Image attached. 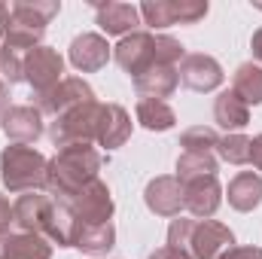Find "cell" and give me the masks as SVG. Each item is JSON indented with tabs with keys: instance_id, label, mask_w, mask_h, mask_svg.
<instances>
[{
	"instance_id": "obj_19",
	"label": "cell",
	"mask_w": 262,
	"mask_h": 259,
	"mask_svg": "<svg viewBox=\"0 0 262 259\" xmlns=\"http://www.w3.org/2000/svg\"><path fill=\"white\" fill-rule=\"evenodd\" d=\"M131 137V116L119 104H104L101 110V125H98V146L116 149Z\"/></svg>"
},
{
	"instance_id": "obj_28",
	"label": "cell",
	"mask_w": 262,
	"mask_h": 259,
	"mask_svg": "<svg viewBox=\"0 0 262 259\" xmlns=\"http://www.w3.org/2000/svg\"><path fill=\"white\" fill-rule=\"evenodd\" d=\"M216 143H220L216 131L204 128V125H195V128L183 131V137H180L183 153H216Z\"/></svg>"
},
{
	"instance_id": "obj_11",
	"label": "cell",
	"mask_w": 262,
	"mask_h": 259,
	"mask_svg": "<svg viewBox=\"0 0 262 259\" xmlns=\"http://www.w3.org/2000/svg\"><path fill=\"white\" fill-rule=\"evenodd\" d=\"M220 201H223V186H220L216 174L195 177V180L183 183V207L198 220H210L220 210Z\"/></svg>"
},
{
	"instance_id": "obj_23",
	"label": "cell",
	"mask_w": 262,
	"mask_h": 259,
	"mask_svg": "<svg viewBox=\"0 0 262 259\" xmlns=\"http://www.w3.org/2000/svg\"><path fill=\"white\" fill-rule=\"evenodd\" d=\"M262 201V177L253 171H241L229 180V204L241 213H250Z\"/></svg>"
},
{
	"instance_id": "obj_35",
	"label": "cell",
	"mask_w": 262,
	"mask_h": 259,
	"mask_svg": "<svg viewBox=\"0 0 262 259\" xmlns=\"http://www.w3.org/2000/svg\"><path fill=\"white\" fill-rule=\"evenodd\" d=\"M250 52H253L256 61H262V28L253 34V40H250Z\"/></svg>"
},
{
	"instance_id": "obj_3",
	"label": "cell",
	"mask_w": 262,
	"mask_h": 259,
	"mask_svg": "<svg viewBox=\"0 0 262 259\" xmlns=\"http://www.w3.org/2000/svg\"><path fill=\"white\" fill-rule=\"evenodd\" d=\"M61 3L49 0H18L9 6V18H6V31H3V46L18 49V52H31L34 46H40L46 25L58 15Z\"/></svg>"
},
{
	"instance_id": "obj_17",
	"label": "cell",
	"mask_w": 262,
	"mask_h": 259,
	"mask_svg": "<svg viewBox=\"0 0 262 259\" xmlns=\"http://www.w3.org/2000/svg\"><path fill=\"white\" fill-rule=\"evenodd\" d=\"M95 15H98V25L101 31L113 34V37H128L134 34V28L140 25V6H131V3H95Z\"/></svg>"
},
{
	"instance_id": "obj_33",
	"label": "cell",
	"mask_w": 262,
	"mask_h": 259,
	"mask_svg": "<svg viewBox=\"0 0 262 259\" xmlns=\"http://www.w3.org/2000/svg\"><path fill=\"white\" fill-rule=\"evenodd\" d=\"M220 259H262V250L259 247H232Z\"/></svg>"
},
{
	"instance_id": "obj_20",
	"label": "cell",
	"mask_w": 262,
	"mask_h": 259,
	"mask_svg": "<svg viewBox=\"0 0 262 259\" xmlns=\"http://www.w3.org/2000/svg\"><path fill=\"white\" fill-rule=\"evenodd\" d=\"M82 253H110L116 247V229L113 223H76L73 229V244Z\"/></svg>"
},
{
	"instance_id": "obj_10",
	"label": "cell",
	"mask_w": 262,
	"mask_h": 259,
	"mask_svg": "<svg viewBox=\"0 0 262 259\" xmlns=\"http://www.w3.org/2000/svg\"><path fill=\"white\" fill-rule=\"evenodd\" d=\"M235 235L229 226L216 223V220H198L192 226V238H189V256L192 259H220L226 250H232Z\"/></svg>"
},
{
	"instance_id": "obj_1",
	"label": "cell",
	"mask_w": 262,
	"mask_h": 259,
	"mask_svg": "<svg viewBox=\"0 0 262 259\" xmlns=\"http://www.w3.org/2000/svg\"><path fill=\"white\" fill-rule=\"evenodd\" d=\"M104 159L92 143H76L64 146L55 153V159H49V177H46V189L55 195L58 201H70L82 186H89L92 180H98Z\"/></svg>"
},
{
	"instance_id": "obj_16",
	"label": "cell",
	"mask_w": 262,
	"mask_h": 259,
	"mask_svg": "<svg viewBox=\"0 0 262 259\" xmlns=\"http://www.w3.org/2000/svg\"><path fill=\"white\" fill-rule=\"evenodd\" d=\"M110 61V43L101 34H79L70 43V64L82 73H95Z\"/></svg>"
},
{
	"instance_id": "obj_24",
	"label": "cell",
	"mask_w": 262,
	"mask_h": 259,
	"mask_svg": "<svg viewBox=\"0 0 262 259\" xmlns=\"http://www.w3.org/2000/svg\"><path fill=\"white\" fill-rule=\"evenodd\" d=\"M137 122L146 131H168L177 125V113L171 110L168 101H152V98H140L137 110H134Z\"/></svg>"
},
{
	"instance_id": "obj_32",
	"label": "cell",
	"mask_w": 262,
	"mask_h": 259,
	"mask_svg": "<svg viewBox=\"0 0 262 259\" xmlns=\"http://www.w3.org/2000/svg\"><path fill=\"white\" fill-rule=\"evenodd\" d=\"M149 259H192V256H189V250H180V247L165 244V247L152 250V253H149Z\"/></svg>"
},
{
	"instance_id": "obj_27",
	"label": "cell",
	"mask_w": 262,
	"mask_h": 259,
	"mask_svg": "<svg viewBox=\"0 0 262 259\" xmlns=\"http://www.w3.org/2000/svg\"><path fill=\"white\" fill-rule=\"evenodd\" d=\"M216 153L229 165H250V137H244L241 131L238 134H226V137H220Z\"/></svg>"
},
{
	"instance_id": "obj_9",
	"label": "cell",
	"mask_w": 262,
	"mask_h": 259,
	"mask_svg": "<svg viewBox=\"0 0 262 259\" xmlns=\"http://www.w3.org/2000/svg\"><path fill=\"white\" fill-rule=\"evenodd\" d=\"M64 204L76 217V223H110V217H113V198H110L107 183H101V180H92Z\"/></svg>"
},
{
	"instance_id": "obj_30",
	"label": "cell",
	"mask_w": 262,
	"mask_h": 259,
	"mask_svg": "<svg viewBox=\"0 0 262 259\" xmlns=\"http://www.w3.org/2000/svg\"><path fill=\"white\" fill-rule=\"evenodd\" d=\"M192 226H195V220H174L171 229H168V244L186 250L189 247V238H192Z\"/></svg>"
},
{
	"instance_id": "obj_8",
	"label": "cell",
	"mask_w": 262,
	"mask_h": 259,
	"mask_svg": "<svg viewBox=\"0 0 262 259\" xmlns=\"http://www.w3.org/2000/svg\"><path fill=\"white\" fill-rule=\"evenodd\" d=\"M95 101V92H92V85L85 82V79H79V76H70V79H61L52 92H46V95H40L37 98V104H40V113H49V116H64L70 110H76V107H82V104H92Z\"/></svg>"
},
{
	"instance_id": "obj_34",
	"label": "cell",
	"mask_w": 262,
	"mask_h": 259,
	"mask_svg": "<svg viewBox=\"0 0 262 259\" xmlns=\"http://www.w3.org/2000/svg\"><path fill=\"white\" fill-rule=\"evenodd\" d=\"M250 165L256 171H262V134L250 137Z\"/></svg>"
},
{
	"instance_id": "obj_18",
	"label": "cell",
	"mask_w": 262,
	"mask_h": 259,
	"mask_svg": "<svg viewBox=\"0 0 262 259\" xmlns=\"http://www.w3.org/2000/svg\"><path fill=\"white\" fill-rule=\"evenodd\" d=\"M177 85H180V73H177V67H171V64H156L134 79L137 95L140 98H152V101L171 98L177 92Z\"/></svg>"
},
{
	"instance_id": "obj_4",
	"label": "cell",
	"mask_w": 262,
	"mask_h": 259,
	"mask_svg": "<svg viewBox=\"0 0 262 259\" xmlns=\"http://www.w3.org/2000/svg\"><path fill=\"white\" fill-rule=\"evenodd\" d=\"M49 159L25 143H9L0 153V180L9 192H40L46 189Z\"/></svg>"
},
{
	"instance_id": "obj_21",
	"label": "cell",
	"mask_w": 262,
	"mask_h": 259,
	"mask_svg": "<svg viewBox=\"0 0 262 259\" xmlns=\"http://www.w3.org/2000/svg\"><path fill=\"white\" fill-rule=\"evenodd\" d=\"M52 256V244L43 235L34 232H18V235H6L0 244V259H49Z\"/></svg>"
},
{
	"instance_id": "obj_13",
	"label": "cell",
	"mask_w": 262,
	"mask_h": 259,
	"mask_svg": "<svg viewBox=\"0 0 262 259\" xmlns=\"http://www.w3.org/2000/svg\"><path fill=\"white\" fill-rule=\"evenodd\" d=\"M52 207H55V198L40 192H25L15 204H12V220L21 232H34V235H43L46 232V223L52 217Z\"/></svg>"
},
{
	"instance_id": "obj_7",
	"label": "cell",
	"mask_w": 262,
	"mask_h": 259,
	"mask_svg": "<svg viewBox=\"0 0 262 259\" xmlns=\"http://www.w3.org/2000/svg\"><path fill=\"white\" fill-rule=\"evenodd\" d=\"M140 15L152 31L171 28V25H195L198 18L207 15V3L201 0H146L140 3Z\"/></svg>"
},
{
	"instance_id": "obj_2",
	"label": "cell",
	"mask_w": 262,
	"mask_h": 259,
	"mask_svg": "<svg viewBox=\"0 0 262 259\" xmlns=\"http://www.w3.org/2000/svg\"><path fill=\"white\" fill-rule=\"evenodd\" d=\"M116 64L125 73H131L134 79L140 73H146L156 64H171L177 67L186 58V49L180 46V40L168 37V34H146V31H134L128 37H122L113 49Z\"/></svg>"
},
{
	"instance_id": "obj_5",
	"label": "cell",
	"mask_w": 262,
	"mask_h": 259,
	"mask_svg": "<svg viewBox=\"0 0 262 259\" xmlns=\"http://www.w3.org/2000/svg\"><path fill=\"white\" fill-rule=\"evenodd\" d=\"M101 110L104 104L92 101V104H82L76 110H70L64 116H58L49 128V137L58 149L64 146H76V143H92L98 140V125H101Z\"/></svg>"
},
{
	"instance_id": "obj_14",
	"label": "cell",
	"mask_w": 262,
	"mask_h": 259,
	"mask_svg": "<svg viewBox=\"0 0 262 259\" xmlns=\"http://www.w3.org/2000/svg\"><path fill=\"white\" fill-rule=\"evenodd\" d=\"M0 128L12 143H37L43 134V113L34 107H9L0 116Z\"/></svg>"
},
{
	"instance_id": "obj_36",
	"label": "cell",
	"mask_w": 262,
	"mask_h": 259,
	"mask_svg": "<svg viewBox=\"0 0 262 259\" xmlns=\"http://www.w3.org/2000/svg\"><path fill=\"white\" fill-rule=\"evenodd\" d=\"M6 18H9V6L0 3V43H3V31H6Z\"/></svg>"
},
{
	"instance_id": "obj_29",
	"label": "cell",
	"mask_w": 262,
	"mask_h": 259,
	"mask_svg": "<svg viewBox=\"0 0 262 259\" xmlns=\"http://www.w3.org/2000/svg\"><path fill=\"white\" fill-rule=\"evenodd\" d=\"M21 64H25V52H18V49H9V46H3L0 43V79L3 82H21L25 76H21Z\"/></svg>"
},
{
	"instance_id": "obj_37",
	"label": "cell",
	"mask_w": 262,
	"mask_h": 259,
	"mask_svg": "<svg viewBox=\"0 0 262 259\" xmlns=\"http://www.w3.org/2000/svg\"><path fill=\"white\" fill-rule=\"evenodd\" d=\"M6 104H9V95H6V82H3V79H0V116H3V113H6V110H9V107H6Z\"/></svg>"
},
{
	"instance_id": "obj_31",
	"label": "cell",
	"mask_w": 262,
	"mask_h": 259,
	"mask_svg": "<svg viewBox=\"0 0 262 259\" xmlns=\"http://www.w3.org/2000/svg\"><path fill=\"white\" fill-rule=\"evenodd\" d=\"M12 204L6 201V195H0V238L9 235V226H12Z\"/></svg>"
},
{
	"instance_id": "obj_22",
	"label": "cell",
	"mask_w": 262,
	"mask_h": 259,
	"mask_svg": "<svg viewBox=\"0 0 262 259\" xmlns=\"http://www.w3.org/2000/svg\"><path fill=\"white\" fill-rule=\"evenodd\" d=\"M213 119L220 128H226L229 134H238L250 122V107L229 89V92H220L216 101H213Z\"/></svg>"
},
{
	"instance_id": "obj_6",
	"label": "cell",
	"mask_w": 262,
	"mask_h": 259,
	"mask_svg": "<svg viewBox=\"0 0 262 259\" xmlns=\"http://www.w3.org/2000/svg\"><path fill=\"white\" fill-rule=\"evenodd\" d=\"M64 73V58L58 55V49L49 46H34L31 52H25V64H21V76L25 82L34 89V95H46L61 82Z\"/></svg>"
},
{
	"instance_id": "obj_26",
	"label": "cell",
	"mask_w": 262,
	"mask_h": 259,
	"mask_svg": "<svg viewBox=\"0 0 262 259\" xmlns=\"http://www.w3.org/2000/svg\"><path fill=\"white\" fill-rule=\"evenodd\" d=\"M207 174H216L213 153H180V159H177V180L180 183L195 180V177H207Z\"/></svg>"
},
{
	"instance_id": "obj_15",
	"label": "cell",
	"mask_w": 262,
	"mask_h": 259,
	"mask_svg": "<svg viewBox=\"0 0 262 259\" xmlns=\"http://www.w3.org/2000/svg\"><path fill=\"white\" fill-rule=\"evenodd\" d=\"M143 201L159 217H180L183 210V183L177 177H156L146 183Z\"/></svg>"
},
{
	"instance_id": "obj_25",
	"label": "cell",
	"mask_w": 262,
	"mask_h": 259,
	"mask_svg": "<svg viewBox=\"0 0 262 259\" xmlns=\"http://www.w3.org/2000/svg\"><path fill=\"white\" fill-rule=\"evenodd\" d=\"M232 92L250 107V104H262V67L247 61L235 70V79H232Z\"/></svg>"
},
{
	"instance_id": "obj_12",
	"label": "cell",
	"mask_w": 262,
	"mask_h": 259,
	"mask_svg": "<svg viewBox=\"0 0 262 259\" xmlns=\"http://www.w3.org/2000/svg\"><path fill=\"white\" fill-rule=\"evenodd\" d=\"M180 82L192 92H213L216 85H223V67L216 58L204 55V52H195V55H186L180 67Z\"/></svg>"
}]
</instances>
